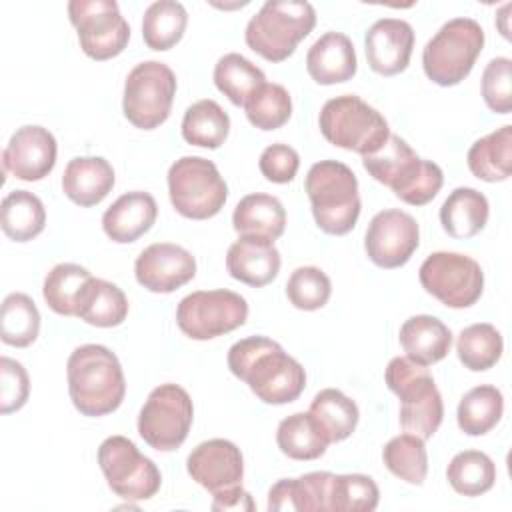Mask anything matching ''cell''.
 <instances>
[{"mask_svg": "<svg viewBox=\"0 0 512 512\" xmlns=\"http://www.w3.org/2000/svg\"><path fill=\"white\" fill-rule=\"evenodd\" d=\"M246 318V300L226 288L192 292L176 308V324L192 340H212L228 334L240 328Z\"/></svg>", "mask_w": 512, "mask_h": 512, "instance_id": "12", "label": "cell"}, {"mask_svg": "<svg viewBox=\"0 0 512 512\" xmlns=\"http://www.w3.org/2000/svg\"><path fill=\"white\" fill-rule=\"evenodd\" d=\"M40 332V312L28 294L12 292L0 310V338L14 348L30 346Z\"/></svg>", "mask_w": 512, "mask_h": 512, "instance_id": "37", "label": "cell"}, {"mask_svg": "<svg viewBox=\"0 0 512 512\" xmlns=\"http://www.w3.org/2000/svg\"><path fill=\"white\" fill-rule=\"evenodd\" d=\"M422 288L448 308L476 304L484 290L480 264L460 252H432L418 272Z\"/></svg>", "mask_w": 512, "mask_h": 512, "instance_id": "14", "label": "cell"}, {"mask_svg": "<svg viewBox=\"0 0 512 512\" xmlns=\"http://www.w3.org/2000/svg\"><path fill=\"white\" fill-rule=\"evenodd\" d=\"M114 168L106 158L100 156H78L72 158L62 176V190L78 206L100 204L114 186Z\"/></svg>", "mask_w": 512, "mask_h": 512, "instance_id": "24", "label": "cell"}, {"mask_svg": "<svg viewBox=\"0 0 512 512\" xmlns=\"http://www.w3.org/2000/svg\"><path fill=\"white\" fill-rule=\"evenodd\" d=\"M92 274L72 262L56 264L44 278L42 294L50 310L60 316H76V300Z\"/></svg>", "mask_w": 512, "mask_h": 512, "instance_id": "41", "label": "cell"}, {"mask_svg": "<svg viewBox=\"0 0 512 512\" xmlns=\"http://www.w3.org/2000/svg\"><path fill=\"white\" fill-rule=\"evenodd\" d=\"M448 484L462 496H480L496 482V466L492 458L480 450L458 452L446 468Z\"/></svg>", "mask_w": 512, "mask_h": 512, "instance_id": "39", "label": "cell"}, {"mask_svg": "<svg viewBox=\"0 0 512 512\" xmlns=\"http://www.w3.org/2000/svg\"><path fill=\"white\" fill-rule=\"evenodd\" d=\"M158 206L152 194L134 190L122 194L102 216L106 236L118 244L136 242L156 222Z\"/></svg>", "mask_w": 512, "mask_h": 512, "instance_id": "23", "label": "cell"}, {"mask_svg": "<svg viewBox=\"0 0 512 512\" xmlns=\"http://www.w3.org/2000/svg\"><path fill=\"white\" fill-rule=\"evenodd\" d=\"M318 124L330 144L362 156L378 152L390 136L386 118L354 94L330 98L320 110Z\"/></svg>", "mask_w": 512, "mask_h": 512, "instance_id": "7", "label": "cell"}, {"mask_svg": "<svg viewBox=\"0 0 512 512\" xmlns=\"http://www.w3.org/2000/svg\"><path fill=\"white\" fill-rule=\"evenodd\" d=\"M176 86V76L164 62L146 60L136 64L124 82V116L140 130L158 128L170 116Z\"/></svg>", "mask_w": 512, "mask_h": 512, "instance_id": "10", "label": "cell"}, {"mask_svg": "<svg viewBox=\"0 0 512 512\" xmlns=\"http://www.w3.org/2000/svg\"><path fill=\"white\" fill-rule=\"evenodd\" d=\"M192 420L190 394L182 386L166 382L148 394L138 416V434L150 448L172 452L188 438Z\"/></svg>", "mask_w": 512, "mask_h": 512, "instance_id": "11", "label": "cell"}, {"mask_svg": "<svg viewBox=\"0 0 512 512\" xmlns=\"http://www.w3.org/2000/svg\"><path fill=\"white\" fill-rule=\"evenodd\" d=\"M226 270L234 280L260 288L278 276L280 252L266 238L240 236L226 252Z\"/></svg>", "mask_w": 512, "mask_h": 512, "instance_id": "21", "label": "cell"}, {"mask_svg": "<svg viewBox=\"0 0 512 512\" xmlns=\"http://www.w3.org/2000/svg\"><path fill=\"white\" fill-rule=\"evenodd\" d=\"M504 396L496 386L480 384L468 390L456 412L458 426L468 436H482L490 432L502 418Z\"/></svg>", "mask_w": 512, "mask_h": 512, "instance_id": "34", "label": "cell"}, {"mask_svg": "<svg viewBox=\"0 0 512 512\" xmlns=\"http://www.w3.org/2000/svg\"><path fill=\"white\" fill-rule=\"evenodd\" d=\"M230 372L266 404H290L306 386L302 364L266 336H248L228 350Z\"/></svg>", "mask_w": 512, "mask_h": 512, "instance_id": "1", "label": "cell"}, {"mask_svg": "<svg viewBox=\"0 0 512 512\" xmlns=\"http://www.w3.org/2000/svg\"><path fill=\"white\" fill-rule=\"evenodd\" d=\"M482 98L496 114L512 110V60L506 56L492 58L482 72Z\"/></svg>", "mask_w": 512, "mask_h": 512, "instance_id": "45", "label": "cell"}, {"mask_svg": "<svg viewBox=\"0 0 512 512\" xmlns=\"http://www.w3.org/2000/svg\"><path fill=\"white\" fill-rule=\"evenodd\" d=\"M168 194L180 216L208 220L224 208L228 186L212 160L182 156L168 170Z\"/></svg>", "mask_w": 512, "mask_h": 512, "instance_id": "9", "label": "cell"}, {"mask_svg": "<svg viewBox=\"0 0 512 512\" xmlns=\"http://www.w3.org/2000/svg\"><path fill=\"white\" fill-rule=\"evenodd\" d=\"M230 132V118L214 100H198L186 108L182 118V138L200 148H220Z\"/></svg>", "mask_w": 512, "mask_h": 512, "instance_id": "33", "label": "cell"}, {"mask_svg": "<svg viewBox=\"0 0 512 512\" xmlns=\"http://www.w3.org/2000/svg\"><path fill=\"white\" fill-rule=\"evenodd\" d=\"M300 166V156L298 152L282 142L270 144L264 148L258 160V168L262 176L274 184H286L292 182Z\"/></svg>", "mask_w": 512, "mask_h": 512, "instance_id": "47", "label": "cell"}, {"mask_svg": "<svg viewBox=\"0 0 512 512\" xmlns=\"http://www.w3.org/2000/svg\"><path fill=\"white\" fill-rule=\"evenodd\" d=\"M420 244L418 222L402 210L378 212L364 236V250L372 264L392 270L404 266Z\"/></svg>", "mask_w": 512, "mask_h": 512, "instance_id": "16", "label": "cell"}, {"mask_svg": "<svg viewBox=\"0 0 512 512\" xmlns=\"http://www.w3.org/2000/svg\"><path fill=\"white\" fill-rule=\"evenodd\" d=\"M304 188L318 228L332 236L348 234L360 216L358 180L352 168L338 160H320L310 166Z\"/></svg>", "mask_w": 512, "mask_h": 512, "instance_id": "4", "label": "cell"}, {"mask_svg": "<svg viewBox=\"0 0 512 512\" xmlns=\"http://www.w3.org/2000/svg\"><path fill=\"white\" fill-rule=\"evenodd\" d=\"M488 198L476 188H454L440 206V224L452 238H472L488 222Z\"/></svg>", "mask_w": 512, "mask_h": 512, "instance_id": "27", "label": "cell"}, {"mask_svg": "<svg viewBox=\"0 0 512 512\" xmlns=\"http://www.w3.org/2000/svg\"><path fill=\"white\" fill-rule=\"evenodd\" d=\"M386 386L400 400V426L422 440L434 436L444 418L442 396L426 366L396 356L384 372Z\"/></svg>", "mask_w": 512, "mask_h": 512, "instance_id": "6", "label": "cell"}, {"mask_svg": "<svg viewBox=\"0 0 512 512\" xmlns=\"http://www.w3.org/2000/svg\"><path fill=\"white\" fill-rule=\"evenodd\" d=\"M30 394V380L26 368L8 358H0V412L10 414L20 410Z\"/></svg>", "mask_w": 512, "mask_h": 512, "instance_id": "46", "label": "cell"}, {"mask_svg": "<svg viewBox=\"0 0 512 512\" xmlns=\"http://www.w3.org/2000/svg\"><path fill=\"white\" fill-rule=\"evenodd\" d=\"M316 26V10L302 0H268L246 24L244 40L268 62H282Z\"/></svg>", "mask_w": 512, "mask_h": 512, "instance_id": "5", "label": "cell"}, {"mask_svg": "<svg viewBox=\"0 0 512 512\" xmlns=\"http://www.w3.org/2000/svg\"><path fill=\"white\" fill-rule=\"evenodd\" d=\"M210 506H212V510H254L256 508L252 496L242 486L234 488L226 494L214 496Z\"/></svg>", "mask_w": 512, "mask_h": 512, "instance_id": "49", "label": "cell"}, {"mask_svg": "<svg viewBox=\"0 0 512 512\" xmlns=\"http://www.w3.org/2000/svg\"><path fill=\"white\" fill-rule=\"evenodd\" d=\"M2 232L14 242L36 238L46 226V210L42 200L28 190H12L0 204Z\"/></svg>", "mask_w": 512, "mask_h": 512, "instance_id": "30", "label": "cell"}, {"mask_svg": "<svg viewBox=\"0 0 512 512\" xmlns=\"http://www.w3.org/2000/svg\"><path fill=\"white\" fill-rule=\"evenodd\" d=\"M276 444L280 452L292 460H316L330 446L310 412H294L286 416L278 424Z\"/></svg>", "mask_w": 512, "mask_h": 512, "instance_id": "31", "label": "cell"}, {"mask_svg": "<svg viewBox=\"0 0 512 512\" xmlns=\"http://www.w3.org/2000/svg\"><path fill=\"white\" fill-rule=\"evenodd\" d=\"M68 16L78 32L80 48L92 60L118 56L130 40V26L114 0H72Z\"/></svg>", "mask_w": 512, "mask_h": 512, "instance_id": "15", "label": "cell"}, {"mask_svg": "<svg viewBox=\"0 0 512 512\" xmlns=\"http://www.w3.org/2000/svg\"><path fill=\"white\" fill-rule=\"evenodd\" d=\"M76 316L90 326L112 328L126 320L128 300L116 284L92 276L78 294Z\"/></svg>", "mask_w": 512, "mask_h": 512, "instance_id": "28", "label": "cell"}, {"mask_svg": "<svg viewBox=\"0 0 512 512\" xmlns=\"http://www.w3.org/2000/svg\"><path fill=\"white\" fill-rule=\"evenodd\" d=\"M66 376L70 400L84 416H106L124 400L126 380L120 360L102 344L74 348L66 364Z\"/></svg>", "mask_w": 512, "mask_h": 512, "instance_id": "2", "label": "cell"}, {"mask_svg": "<svg viewBox=\"0 0 512 512\" xmlns=\"http://www.w3.org/2000/svg\"><path fill=\"white\" fill-rule=\"evenodd\" d=\"M466 160L470 172L484 182L508 180L512 170V126L504 124L488 136L478 138L470 146Z\"/></svg>", "mask_w": 512, "mask_h": 512, "instance_id": "29", "label": "cell"}, {"mask_svg": "<svg viewBox=\"0 0 512 512\" xmlns=\"http://www.w3.org/2000/svg\"><path fill=\"white\" fill-rule=\"evenodd\" d=\"M232 226L240 236H256L274 242L284 234L286 210L272 194H248L236 204Z\"/></svg>", "mask_w": 512, "mask_h": 512, "instance_id": "26", "label": "cell"}, {"mask_svg": "<svg viewBox=\"0 0 512 512\" xmlns=\"http://www.w3.org/2000/svg\"><path fill=\"white\" fill-rule=\"evenodd\" d=\"M306 70L322 86L348 82L358 70L352 40L342 32L322 34L306 54Z\"/></svg>", "mask_w": 512, "mask_h": 512, "instance_id": "22", "label": "cell"}, {"mask_svg": "<svg viewBox=\"0 0 512 512\" xmlns=\"http://www.w3.org/2000/svg\"><path fill=\"white\" fill-rule=\"evenodd\" d=\"M380 492L366 474H332L328 488V512H372Z\"/></svg>", "mask_w": 512, "mask_h": 512, "instance_id": "42", "label": "cell"}, {"mask_svg": "<svg viewBox=\"0 0 512 512\" xmlns=\"http://www.w3.org/2000/svg\"><path fill=\"white\" fill-rule=\"evenodd\" d=\"M398 340L406 352V358L416 364L430 366L440 362L450 352L452 332L436 316L418 314L400 326Z\"/></svg>", "mask_w": 512, "mask_h": 512, "instance_id": "25", "label": "cell"}, {"mask_svg": "<svg viewBox=\"0 0 512 512\" xmlns=\"http://www.w3.org/2000/svg\"><path fill=\"white\" fill-rule=\"evenodd\" d=\"M384 466L400 480L422 486L428 474V454L424 440L414 434H400L388 440L382 450Z\"/></svg>", "mask_w": 512, "mask_h": 512, "instance_id": "40", "label": "cell"}, {"mask_svg": "<svg viewBox=\"0 0 512 512\" xmlns=\"http://www.w3.org/2000/svg\"><path fill=\"white\" fill-rule=\"evenodd\" d=\"M484 48V30L472 18H452L426 42L422 68L438 86L460 84Z\"/></svg>", "mask_w": 512, "mask_h": 512, "instance_id": "8", "label": "cell"}, {"mask_svg": "<svg viewBox=\"0 0 512 512\" xmlns=\"http://www.w3.org/2000/svg\"><path fill=\"white\" fill-rule=\"evenodd\" d=\"M186 470L214 498L242 486L244 458L234 442L212 438L188 454Z\"/></svg>", "mask_w": 512, "mask_h": 512, "instance_id": "17", "label": "cell"}, {"mask_svg": "<svg viewBox=\"0 0 512 512\" xmlns=\"http://www.w3.org/2000/svg\"><path fill=\"white\" fill-rule=\"evenodd\" d=\"M362 164L374 180L388 186L396 198L410 206L428 204L444 184L442 168L420 158L396 134H390L378 152L362 156Z\"/></svg>", "mask_w": 512, "mask_h": 512, "instance_id": "3", "label": "cell"}, {"mask_svg": "<svg viewBox=\"0 0 512 512\" xmlns=\"http://www.w3.org/2000/svg\"><path fill=\"white\" fill-rule=\"evenodd\" d=\"M364 44L368 66L380 76H394L410 64L414 30L406 20L380 18L368 28Z\"/></svg>", "mask_w": 512, "mask_h": 512, "instance_id": "20", "label": "cell"}, {"mask_svg": "<svg viewBox=\"0 0 512 512\" xmlns=\"http://www.w3.org/2000/svg\"><path fill=\"white\" fill-rule=\"evenodd\" d=\"M332 472H308L294 478L298 512H328V488Z\"/></svg>", "mask_w": 512, "mask_h": 512, "instance_id": "48", "label": "cell"}, {"mask_svg": "<svg viewBox=\"0 0 512 512\" xmlns=\"http://www.w3.org/2000/svg\"><path fill=\"white\" fill-rule=\"evenodd\" d=\"M134 274L146 290L170 294L196 276V258L178 244L156 242L138 254Z\"/></svg>", "mask_w": 512, "mask_h": 512, "instance_id": "18", "label": "cell"}, {"mask_svg": "<svg viewBox=\"0 0 512 512\" xmlns=\"http://www.w3.org/2000/svg\"><path fill=\"white\" fill-rule=\"evenodd\" d=\"M98 464L110 490L124 500H148L160 490V470L126 436H108L98 448Z\"/></svg>", "mask_w": 512, "mask_h": 512, "instance_id": "13", "label": "cell"}, {"mask_svg": "<svg viewBox=\"0 0 512 512\" xmlns=\"http://www.w3.org/2000/svg\"><path fill=\"white\" fill-rule=\"evenodd\" d=\"M246 118L258 130H278L292 116V98L282 84H262L244 104Z\"/></svg>", "mask_w": 512, "mask_h": 512, "instance_id": "43", "label": "cell"}, {"mask_svg": "<svg viewBox=\"0 0 512 512\" xmlns=\"http://www.w3.org/2000/svg\"><path fill=\"white\" fill-rule=\"evenodd\" d=\"M56 152V138L48 128L26 124L10 136L8 146L2 152L4 172H10L24 182L42 180L52 172Z\"/></svg>", "mask_w": 512, "mask_h": 512, "instance_id": "19", "label": "cell"}, {"mask_svg": "<svg viewBox=\"0 0 512 512\" xmlns=\"http://www.w3.org/2000/svg\"><path fill=\"white\" fill-rule=\"evenodd\" d=\"M502 350V334L488 322L466 326L456 340L458 360L472 372H484L492 368L500 360Z\"/></svg>", "mask_w": 512, "mask_h": 512, "instance_id": "38", "label": "cell"}, {"mask_svg": "<svg viewBox=\"0 0 512 512\" xmlns=\"http://www.w3.org/2000/svg\"><path fill=\"white\" fill-rule=\"evenodd\" d=\"M214 84L232 104L244 108L248 98L262 84H266V76L248 58H244L242 54L230 52V54H224L216 62V66H214Z\"/></svg>", "mask_w": 512, "mask_h": 512, "instance_id": "36", "label": "cell"}, {"mask_svg": "<svg viewBox=\"0 0 512 512\" xmlns=\"http://www.w3.org/2000/svg\"><path fill=\"white\" fill-rule=\"evenodd\" d=\"M188 12L176 0H158L152 2L142 18V38L144 44L152 50H170L174 48L186 30Z\"/></svg>", "mask_w": 512, "mask_h": 512, "instance_id": "35", "label": "cell"}, {"mask_svg": "<svg viewBox=\"0 0 512 512\" xmlns=\"http://www.w3.org/2000/svg\"><path fill=\"white\" fill-rule=\"evenodd\" d=\"M308 412L312 414L316 424L322 428L330 444L346 440L356 430V424L360 418L356 402L336 388L320 390L312 398Z\"/></svg>", "mask_w": 512, "mask_h": 512, "instance_id": "32", "label": "cell"}, {"mask_svg": "<svg viewBox=\"0 0 512 512\" xmlns=\"http://www.w3.org/2000/svg\"><path fill=\"white\" fill-rule=\"evenodd\" d=\"M332 294V282L324 270L316 266L296 268L286 282V296L290 304L298 310H318Z\"/></svg>", "mask_w": 512, "mask_h": 512, "instance_id": "44", "label": "cell"}]
</instances>
